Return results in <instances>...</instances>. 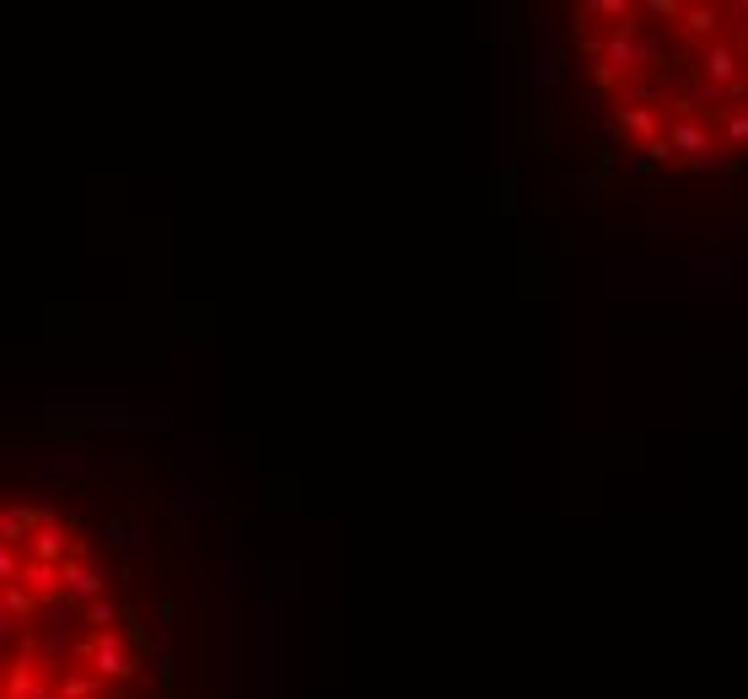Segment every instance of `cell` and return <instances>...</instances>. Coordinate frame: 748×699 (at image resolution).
<instances>
[{
  "mask_svg": "<svg viewBox=\"0 0 748 699\" xmlns=\"http://www.w3.org/2000/svg\"><path fill=\"white\" fill-rule=\"evenodd\" d=\"M81 656H87V673L102 678V684H130L135 667H141V656L130 646V630H119V635H92V641L81 646Z\"/></svg>",
  "mask_w": 748,
  "mask_h": 699,
  "instance_id": "6da1fadb",
  "label": "cell"
},
{
  "mask_svg": "<svg viewBox=\"0 0 748 699\" xmlns=\"http://www.w3.org/2000/svg\"><path fill=\"white\" fill-rule=\"evenodd\" d=\"M668 146H673V156H684L695 173H711V167L722 162V146H716V135H711L700 119H673V130H668Z\"/></svg>",
  "mask_w": 748,
  "mask_h": 699,
  "instance_id": "7a4b0ae2",
  "label": "cell"
},
{
  "mask_svg": "<svg viewBox=\"0 0 748 699\" xmlns=\"http://www.w3.org/2000/svg\"><path fill=\"white\" fill-rule=\"evenodd\" d=\"M744 70H748V59L733 49V44H722V38H716V44H705V54H700V81H711V87H727V92H738L733 81H738Z\"/></svg>",
  "mask_w": 748,
  "mask_h": 699,
  "instance_id": "3957f363",
  "label": "cell"
},
{
  "mask_svg": "<svg viewBox=\"0 0 748 699\" xmlns=\"http://www.w3.org/2000/svg\"><path fill=\"white\" fill-rule=\"evenodd\" d=\"M38 613V598L16 581V587H0V641H16V624H28Z\"/></svg>",
  "mask_w": 748,
  "mask_h": 699,
  "instance_id": "277c9868",
  "label": "cell"
},
{
  "mask_svg": "<svg viewBox=\"0 0 748 699\" xmlns=\"http://www.w3.org/2000/svg\"><path fill=\"white\" fill-rule=\"evenodd\" d=\"M614 130H630V135H636V141H647V146L662 141V119H657V108H651V102H625L619 98Z\"/></svg>",
  "mask_w": 748,
  "mask_h": 699,
  "instance_id": "5b68a950",
  "label": "cell"
},
{
  "mask_svg": "<svg viewBox=\"0 0 748 699\" xmlns=\"http://www.w3.org/2000/svg\"><path fill=\"white\" fill-rule=\"evenodd\" d=\"M65 598H76L81 608H87V602H102L108 598V576H98V570L81 565V559H65Z\"/></svg>",
  "mask_w": 748,
  "mask_h": 699,
  "instance_id": "8992f818",
  "label": "cell"
},
{
  "mask_svg": "<svg viewBox=\"0 0 748 699\" xmlns=\"http://www.w3.org/2000/svg\"><path fill=\"white\" fill-rule=\"evenodd\" d=\"M28 559H50V565H65V559H76V550L65 544V528L50 522V528H38L33 539H28Z\"/></svg>",
  "mask_w": 748,
  "mask_h": 699,
  "instance_id": "52a82bcc",
  "label": "cell"
},
{
  "mask_svg": "<svg viewBox=\"0 0 748 699\" xmlns=\"http://www.w3.org/2000/svg\"><path fill=\"white\" fill-rule=\"evenodd\" d=\"M722 16H727L722 5H684L679 33H684V38H705V44H716V22H722Z\"/></svg>",
  "mask_w": 748,
  "mask_h": 699,
  "instance_id": "ba28073f",
  "label": "cell"
},
{
  "mask_svg": "<svg viewBox=\"0 0 748 699\" xmlns=\"http://www.w3.org/2000/svg\"><path fill=\"white\" fill-rule=\"evenodd\" d=\"M81 624H87L92 635H119V630L130 624V613H124L119 602L102 598V602H87V608H81Z\"/></svg>",
  "mask_w": 748,
  "mask_h": 699,
  "instance_id": "9c48e42d",
  "label": "cell"
},
{
  "mask_svg": "<svg viewBox=\"0 0 748 699\" xmlns=\"http://www.w3.org/2000/svg\"><path fill=\"white\" fill-rule=\"evenodd\" d=\"M102 678H92V673H59L54 678V695L59 699H102Z\"/></svg>",
  "mask_w": 748,
  "mask_h": 699,
  "instance_id": "30bf717a",
  "label": "cell"
},
{
  "mask_svg": "<svg viewBox=\"0 0 748 699\" xmlns=\"http://www.w3.org/2000/svg\"><path fill=\"white\" fill-rule=\"evenodd\" d=\"M722 135H727V146H748V108H733V113H727Z\"/></svg>",
  "mask_w": 748,
  "mask_h": 699,
  "instance_id": "8fae6325",
  "label": "cell"
},
{
  "mask_svg": "<svg viewBox=\"0 0 748 699\" xmlns=\"http://www.w3.org/2000/svg\"><path fill=\"white\" fill-rule=\"evenodd\" d=\"M587 11H598V16H614V27H619L625 16H636V5H625V0H593Z\"/></svg>",
  "mask_w": 748,
  "mask_h": 699,
  "instance_id": "7c38bea8",
  "label": "cell"
},
{
  "mask_svg": "<svg viewBox=\"0 0 748 699\" xmlns=\"http://www.w3.org/2000/svg\"><path fill=\"white\" fill-rule=\"evenodd\" d=\"M647 162H651V167H662V162H673V146H668V135H662L657 146H647Z\"/></svg>",
  "mask_w": 748,
  "mask_h": 699,
  "instance_id": "4fadbf2b",
  "label": "cell"
}]
</instances>
